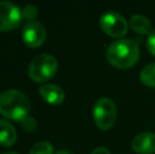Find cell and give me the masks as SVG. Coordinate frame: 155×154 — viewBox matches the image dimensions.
Segmentation results:
<instances>
[{"label":"cell","instance_id":"obj_17","mask_svg":"<svg viewBox=\"0 0 155 154\" xmlns=\"http://www.w3.org/2000/svg\"><path fill=\"white\" fill-rule=\"evenodd\" d=\"M91 154H111V153H110V151H109L107 148H104V147H99V148H96Z\"/></svg>","mask_w":155,"mask_h":154},{"label":"cell","instance_id":"obj_16","mask_svg":"<svg viewBox=\"0 0 155 154\" xmlns=\"http://www.w3.org/2000/svg\"><path fill=\"white\" fill-rule=\"evenodd\" d=\"M147 48L150 53L153 56H155V30H153V31L151 32V34L148 36Z\"/></svg>","mask_w":155,"mask_h":154},{"label":"cell","instance_id":"obj_7","mask_svg":"<svg viewBox=\"0 0 155 154\" xmlns=\"http://www.w3.org/2000/svg\"><path fill=\"white\" fill-rule=\"evenodd\" d=\"M47 38V32L42 23L38 21H29L22 30L23 42L30 48H39Z\"/></svg>","mask_w":155,"mask_h":154},{"label":"cell","instance_id":"obj_10","mask_svg":"<svg viewBox=\"0 0 155 154\" xmlns=\"http://www.w3.org/2000/svg\"><path fill=\"white\" fill-rule=\"evenodd\" d=\"M17 140V133L14 126L5 119H0V145L11 147Z\"/></svg>","mask_w":155,"mask_h":154},{"label":"cell","instance_id":"obj_15","mask_svg":"<svg viewBox=\"0 0 155 154\" xmlns=\"http://www.w3.org/2000/svg\"><path fill=\"white\" fill-rule=\"evenodd\" d=\"M22 126H23V129L28 132H31V131H34L36 129V126H37V123L36 120L34 119V117H31L29 116L27 119L22 121Z\"/></svg>","mask_w":155,"mask_h":154},{"label":"cell","instance_id":"obj_9","mask_svg":"<svg viewBox=\"0 0 155 154\" xmlns=\"http://www.w3.org/2000/svg\"><path fill=\"white\" fill-rule=\"evenodd\" d=\"M39 94L45 103L53 106H58L64 100V91L57 84H42L39 89Z\"/></svg>","mask_w":155,"mask_h":154},{"label":"cell","instance_id":"obj_4","mask_svg":"<svg viewBox=\"0 0 155 154\" xmlns=\"http://www.w3.org/2000/svg\"><path fill=\"white\" fill-rule=\"evenodd\" d=\"M93 117L99 129H111L116 120V106L110 98H99L94 105Z\"/></svg>","mask_w":155,"mask_h":154},{"label":"cell","instance_id":"obj_5","mask_svg":"<svg viewBox=\"0 0 155 154\" xmlns=\"http://www.w3.org/2000/svg\"><path fill=\"white\" fill-rule=\"evenodd\" d=\"M101 30L111 37H123L128 32V22L123 15L116 12H107L100 17Z\"/></svg>","mask_w":155,"mask_h":154},{"label":"cell","instance_id":"obj_2","mask_svg":"<svg viewBox=\"0 0 155 154\" xmlns=\"http://www.w3.org/2000/svg\"><path fill=\"white\" fill-rule=\"evenodd\" d=\"M139 58V47L134 40L120 39L112 42L107 50V59L118 69L133 67Z\"/></svg>","mask_w":155,"mask_h":154},{"label":"cell","instance_id":"obj_11","mask_svg":"<svg viewBox=\"0 0 155 154\" xmlns=\"http://www.w3.org/2000/svg\"><path fill=\"white\" fill-rule=\"evenodd\" d=\"M130 27L140 35H150L152 32V25L150 20L143 15L135 14L130 18Z\"/></svg>","mask_w":155,"mask_h":154},{"label":"cell","instance_id":"obj_6","mask_svg":"<svg viewBox=\"0 0 155 154\" xmlns=\"http://www.w3.org/2000/svg\"><path fill=\"white\" fill-rule=\"evenodd\" d=\"M21 20V11L16 4L10 1H0V32L16 29Z\"/></svg>","mask_w":155,"mask_h":154},{"label":"cell","instance_id":"obj_8","mask_svg":"<svg viewBox=\"0 0 155 154\" xmlns=\"http://www.w3.org/2000/svg\"><path fill=\"white\" fill-rule=\"evenodd\" d=\"M132 148L140 154H152L155 152V133L143 132L132 140Z\"/></svg>","mask_w":155,"mask_h":154},{"label":"cell","instance_id":"obj_12","mask_svg":"<svg viewBox=\"0 0 155 154\" xmlns=\"http://www.w3.org/2000/svg\"><path fill=\"white\" fill-rule=\"evenodd\" d=\"M140 80L143 84L155 88V62L146 66L140 72Z\"/></svg>","mask_w":155,"mask_h":154},{"label":"cell","instance_id":"obj_13","mask_svg":"<svg viewBox=\"0 0 155 154\" xmlns=\"http://www.w3.org/2000/svg\"><path fill=\"white\" fill-rule=\"evenodd\" d=\"M54 149L50 143L48 142H40L37 143L31 149L30 154H53Z\"/></svg>","mask_w":155,"mask_h":154},{"label":"cell","instance_id":"obj_14","mask_svg":"<svg viewBox=\"0 0 155 154\" xmlns=\"http://www.w3.org/2000/svg\"><path fill=\"white\" fill-rule=\"evenodd\" d=\"M21 16L23 19H28L30 21H35L34 19L38 16V10L33 4H28L21 11Z\"/></svg>","mask_w":155,"mask_h":154},{"label":"cell","instance_id":"obj_1","mask_svg":"<svg viewBox=\"0 0 155 154\" xmlns=\"http://www.w3.org/2000/svg\"><path fill=\"white\" fill-rule=\"evenodd\" d=\"M31 103L19 90H6L0 94V114L8 119L22 123L29 117Z\"/></svg>","mask_w":155,"mask_h":154},{"label":"cell","instance_id":"obj_19","mask_svg":"<svg viewBox=\"0 0 155 154\" xmlns=\"http://www.w3.org/2000/svg\"><path fill=\"white\" fill-rule=\"evenodd\" d=\"M2 154H18V153H15V152H6V153H2Z\"/></svg>","mask_w":155,"mask_h":154},{"label":"cell","instance_id":"obj_18","mask_svg":"<svg viewBox=\"0 0 155 154\" xmlns=\"http://www.w3.org/2000/svg\"><path fill=\"white\" fill-rule=\"evenodd\" d=\"M56 154H70L68 151H64V150H60V151H58Z\"/></svg>","mask_w":155,"mask_h":154},{"label":"cell","instance_id":"obj_3","mask_svg":"<svg viewBox=\"0 0 155 154\" xmlns=\"http://www.w3.org/2000/svg\"><path fill=\"white\" fill-rule=\"evenodd\" d=\"M58 62L54 56L40 54L36 56L29 66V76L35 82H45L55 76Z\"/></svg>","mask_w":155,"mask_h":154}]
</instances>
